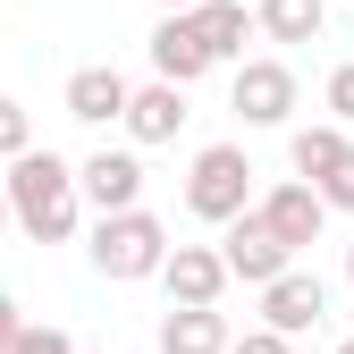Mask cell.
<instances>
[{
  "label": "cell",
  "instance_id": "ba28073f",
  "mask_svg": "<svg viewBox=\"0 0 354 354\" xmlns=\"http://www.w3.org/2000/svg\"><path fill=\"white\" fill-rule=\"evenodd\" d=\"M160 287H169V304H186V313H219V287H228V270H219V253H211V245H169Z\"/></svg>",
  "mask_w": 354,
  "mask_h": 354
},
{
  "label": "cell",
  "instance_id": "484cf974",
  "mask_svg": "<svg viewBox=\"0 0 354 354\" xmlns=\"http://www.w3.org/2000/svg\"><path fill=\"white\" fill-rule=\"evenodd\" d=\"M0 219H9V203H0Z\"/></svg>",
  "mask_w": 354,
  "mask_h": 354
},
{
  "label": "cell",
  "instance_id": "e0dca14e",
  "mask_svg": "<svg viewBox=\"0 0 354 354\" xmlns=\"http://www.w3.org/2000/svg\"><path fill=\"white\" fill-rule=\"evenodd\" d=\"M17 152H34V118H26V102L0 93V160H17Z\"/></svg>",
  "mask_w": 354,
  "mask_h": 354
},
{
  "label": "cell",
  "instance_id": "cb8c5ba5",
  "mask_svg": "<svg viewBox=\"0 0 354 354\" xmlns=\"http://www.w3.org/2000/svg\"><path fill=\"white\" fill-rule=\"evenodd\" d=\"M346 279H354V245H346Z\"/></svg>",
  "mask_w": 354,
  "mask_h": 354
},
{
  "label": "cell",
  "instance_id": "277c9868",
  "mask_svg": "<svg viewBox=\"0 0 354 354\" xmlns=\"http://www.w3.org/2000/svg\"><path fill=\"white\" fill-rule=\"evenodd\" d=\"M228 102H236L245 127H287V118H295V68H287V59H236Z\"/></svg>",
  "mask_w": 354,
  "mask_h": 354
},
{
  "label": "cell",
  "instance_id": "5bb4252c",
  "mask_svg": "<svg viewBox=\"0 0 354 354\" xmlns=\"http://www.w3.org/2000/svg\"><path fill=\"white\" fill-rule=\"evenodd\" d=\"M160 354H228V321L169 304V313H160Z\"/></svg>",
  "mask_w": 354,
  "mask_h": 354
},
{
  "label": "cell",
  "instance_id": "7402d4cb",
  "mask_svg": "<svg viewBox=\"0 0 354 354\" xmlns=\"http://www.w3.org/2000/svg\"><path fill=\"white\" fill-rule=\"evenodd\" d=\"M17 329H26V313H17V304H9V295H0V354H9V346H17Z\"/></svg>",
  "mask_w": 354,
  "mask_h": 354
},
{
  "label": "cell",
  "instance_id": "5b68a950",
  "mask_svg": "<svg viewBox=\"0 0 354 354\" xmlns=\"http://www.w3.org/2000/svg\"><path fill=\"white\" fill-rule=\"evenodd\" d=\"M211 253H219V270H228V279H245V287H270L279 270H295V253H287L270 228H261L253 211H245V219H228V236H219Z\"/></svg>",
  "mask_w": 354,
  "mask_h": 354
},
{
  "label": "cell",
  "instance_id": "4fadbf2b",
  "mask_svg": "<svg viewBox=\"0 0 354 354\" xmlns=\"http://www.w3.org/2000/svg\"><path fill=\"white\" fill-rule=\"evenodd\" d=\"M152 68H160V84H177V93H186V84L211 68L203 42L186 34V17H160V26H152Z\"/></svg>",
  "mask_w": 354,
  "mask_h": 354
},
{
  "label": "cell",
  "instance_id": "ac0fdd59",
  "mask_svg": "<svg viewBox=\"0 0 354 354\" xmlns=\"http://www.w3.org/2000/svg\"><path fill=\"white\" fill-rule=\"evenodd\" d=\"M313 194H321V211H354V144H346V160H337V169L321 177Z\"/></svg>",
  "mask_w": 354,
  "mask_h": 354
},
{
  "label": "cell",
  "instance_id": "8992f818",
  "mask_svg": "<svg viewBox=\"0 0 354 354\" xmlns=\"http://www.w3.org/2000/svg\"><path fill=\"white\" fill-rule=\"evenodd\" d=\"M321 321H329V287L313 270H279L270 287H261V329H270V337H304Z\"/></svg>",
  "mask_w": 354,
  "mask_h": 354
},
{
  "label": "cell",
  "instance_id": "44dd1931",
  "mask_svg": "<svg viewBox=\"0 0 354 354\" xmlns=\"http://www.w3.org/2000/svg\"><path fill=\"white\" fill-rule=\"evenodd\" d=\"M228 354H287V337H270V329H245V337H228Z\"/></svg>",
  "mask_w": 354,
  "mask_h": 354
},
{
  "label": "cell",
  "instance_id": "6da1fadb",
  "mask_svg": "<svg viewBox=\"0 0 354 354\" xmlns=\"http://www.w3.org/2000/svg\"><path fill=\"white\" fill-rule=\"evenodd\" d=\"M0 203H9V219H17L34 245H68V236H76V169H68L51 144L9 160V177H0Z\"/></svg>",
  "mask_w": 354,
  "mask_h": 354
},
{
  "label": "cell",
  "instance_id": "9c48e42d",
  "mask_svg": "<svg viewBox=\"0 0 354 354\" xmlns=\"http://www.w3.org/2000/svg\"><path fill=\"white\" fill-rule=\"evenodd\" d=\"M253 219H261L287 253H304V245H321V219H329V211H321L313 186H295V177H287V186H270V194L253 203Z\"/></svg>",
  "mask_w": 354,
  "mask_h": 354
},
{
  "label": "cell",
  "instance_id": "52a82bcc",
  "mask_svg": "<svg viewBox=\"0 0 354 354\" xmlns=\"http://www.w3.org/2000/svg\"><path fill=\"white\" fill-rule=\"evenodd\" d=\"M76 203H93L102 219L110 211H144V160L136 152H93L76 169Z\"/></svg>",
  "mask_w": 354,
  "mask_h": 354
},
{
  "label": "cell",
  "instance_id": "ffe728a7",
  "mask_svg": "<svg viewBox=\"0 0 354 354\" xmlns=\"http://www.w3.org/2000/svg\"><path fill=\"white\" fill-rule=\"evenodd\" d=\"M329 127H354V59L329 68Z\"/></svg>",
  "mask_w": 354,
  "mask_h": 354
},
{
  "label": "cell",
  "instance_id": "603a6c76",
  "mask_svg": "<svg viewBox=\"0 0 354 354\" xmlns=\"http://www.w3.org/2000/svg\"><path fill=\"white\" fill-rule=\"evenodd\" d=\"M160 9H169V17H186V9H203V0H160Z\"/></svg>",
  "mask_w": 354,
  "mask_h": 354
},
{
  "label": "cell",
  "instance_id": "2e32d148",
  "mask_svg": "<svg viewBox=\"0 0 354 354\" xmlns=\"http://www.w3.org/2000/svg\"><path fill=\"white\" fill-rule=\"evenodd\" d=\"M287 160H295V186H321V177L346 160V127H295V136H287Z\"/></svg>",
  "mask_w": 354,
  "mask_h": 354
},
{
  "label": "cell",
  "instance_id": "7a4b0ae2",
  "mask_svg": "<svg viewBox=\"0 0 354 354\" xmlns=\"http://www.w3.org/2000/svg\"><path fill=\"white\" fill-rule=\"evenodd\" d=\"M186 211L211 219V228H228V219L253 211V160H245V144H203L194 152V169H186Z\"/></svg>",
  "mask_w": 354,
  "mask_h": 354
},
{
  "label": "cell",
  "instance_id": "d4e9b609",
  "mask_svg": "<svg viewBox=\"0 0 354 354\" xmlns=\"http://www.w3.org/2000/svg\"><path fill=\"white\" fill-rule=\"evenodd\" d=\"M337 354H354V337H346V346H337Z\"/></svg>",
  "mask_w": 354,
  "mask_h": 354
},
{
  "label": "cell",
  "instance_id": "3957f363",
  "mask_svg": "<svg viewBox=\"0 0 354 354\" xmlns=\"http://www.w3.org/2000/svg\"><path fill=\"white\" fill-rule=\"evenodd\" d=\"M93 270L102 279H160V261H169V228L152 211H110V219H93Z\"/></svg>",
  "mask_w": 354,
  "mask_h": 354
},
{
  "label": "cell",
  "instance_id": "8fae6325",
  "mask_svg": "<svg viewBox=\"0 0 354 354\" xmlns=\"http://www.w3.org/2000/svg\"><path fill=\"white\" fill-rule=\"evenodd\" d=\"M127 84L118 68H76L68 76V118H84V127H110V118H127Z\"/></svg>",
  "mask_w": 354,
  "mask_h": 354
},
{
  "label": "cell",
  "instance_id": "7c38bea8",
  "mask_svg": "<svg viewBox=\"0 0 354 354\" xmlns=\"http://www.w3.org/2000/svg\"><path fill=\"white\" fill-rule=\"evenodd\" d=\"M177 127H186V93H177V84H144V93H127V136H136V144H169Z\"/></svg>",
  "mask_w": 354,
  "mask_h": 354
},
{
  "label": "cell",
  "instance_id": "30bf717a",
  "mask_svg": "<svg viewBox=\"0 0 354 354\" xmlns=\"http://www.w3.org/2000/svg\"><path fill=\"white\" fill-rule=\"evenodd\" d=\"M186 34L203 42V59H245V34H253V9L245 0H203V9H186Z\"/></svg>",
  "mask_w": 354,
  "mask_h": 354
},
{
  "label": "cell",
  "instance_id": "9a60e30c",
  "mask_svg": "<svg viewBox=\"0 0 354 354\" xmlns=\"http://www.w3.org/2000/svg\"><path fill=\"white\" fill-rule=\"evenodd\" d=\"M253 26L270 34V42H321L329 0H261V9H253Z\"/></svg>",
  "mask_w": 354,
  "mask_h": 354
},
{
  "label": "cell",
  "instance_id": "d6986e66",
  "mask_svg": "<svg viewBox=\"0 0 354 354\" xmlns=\"http://www.w3.org/2000/svg\"><path fill=\"white\" fill-rule=\"evenodd\" d=\"M9 354H76V337H68V329H51V321H42V329H34V321H26V329H17V346H9Z\"/></svg>",
  "mask_w": 354,
  "mask_h": 354
}]
</instances>
